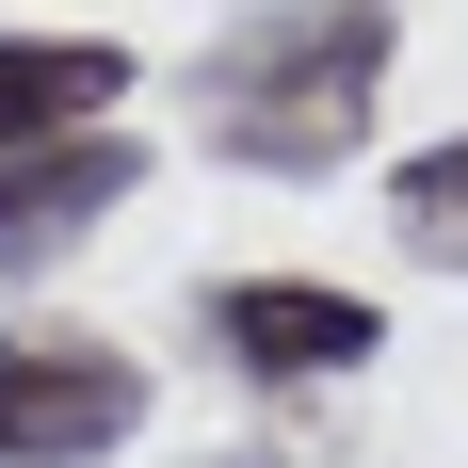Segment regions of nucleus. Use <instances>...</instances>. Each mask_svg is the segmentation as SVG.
<instances>
[{
  "instance_id": "obj_1",
  "label": "nucleus",
  "mask_w": 468,
  "mask_h": 468,
  "mask_svg": "<svg viewBox=\"0 0 468 468\" xmlns=\"http://www.w3.org/2000/svg\"><path fill=\"white\" fill-rule=\"evenodd\" d=\"M388 65H404L388 0H259V16H227L178 65V113L242 178H339L388 113Z\"/></svg>"
},
{
  "instance_id": "obj_2",
  "label": "nucleus",
  "mask_w": 468,
  "mask_h": 468,
  "mask_svg": "<svg viewBox=\"0 0 468 468\" xmlns=\"http://www.w3.org/2000/svg\"><path fill=\"white\" fill-rule=\"evenodd\" d=\"M145 436V356L81 324H0V468H97Z\"/></svg>"
},
{
  "instance_id": "obj_3",
  "label": "nucleus",
  "mask_w": 468,
  "mask_h": 468,
  "mask_svg": "<svg viewBox=\"0 0 468 468\" xmlns=\"http://www.w3.org/2000/svg\"><path fill=\"white\" fill-rule=\"evenodd\" d=\"M194 339H210V372H242V388H339V372L388 356V307L339 291V275H210L194 291Z\"/></svg>"
},
{
  "instance_id": "obj_4",
  "label": "nucleus",
  "mask_w": 468,
  "mask_h": 468,
  "mask_svg": "<svg viewBox=\"0 0 468 468\" xmlns=\"http://www.w3.org/2000/svg\"><path fill=\"white\" fill-rule=\"evenodd\" d=\"M145 194V130L130 113H97V130H48V145H0V291L48 275L97 210H130Z\"/></svg>"
},
{
  "instance_id": "obj_5",
  "label": "nucleus",
  "mask_w": 468,
  "mask_h": 468,
  "mask_svg": "<svg viewBox=\"0 0 468 468\" xmlns=\"http://www.w3.org/2000/svg\"><path fill=\"white\" fill-rule=\"evenodd\" d=\"M97 113H130V48L113 33H0V145L97 130Z\"/></svg>"
},
{
  "instance_id": "obj_6",
  "label": "nucleus",
  "mask_w": 468,
  "mask_h": 468,
  "mask_svg": "<svg viewBox=\"0 0 468 468\" xmlns=\"http://www.w3.org/2000/svg\"><path fill=\"white\" fill-rule=\"evenodd\" d=\"M388 227H404V259L468 275V130H452V145H404V162H388Z\"/></svg>"
},
{
  "instance_id": "obj_7",
  "label": "nucleus",
  "mask_w": 468,
  "mask_h": 468,
  "mask_svg": "<svg viewBox=\"0 0 468 468\" xmlns=\"http://www.w3.org/2000/svg\"><path fill=\"white\" fill-rule=\"evenodd\" d=\"M227 468H324V452H227Z\"/></svg>"
}]
</instances>
